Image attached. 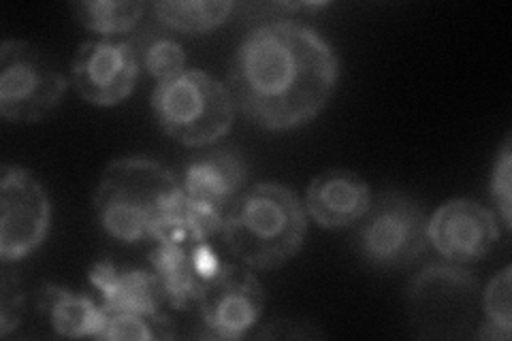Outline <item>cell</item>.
<instances>
[{
	"mask_svg": "<svg viewBox=\"0 0 512 341\" xmlns=\"http://www.w3.org/2000/svg\"><path fill=\"white\" fill-rule=\"evenodd\" d=\"M338 77L340 62L329 41L306 24L282 20L256 26L239 43L227 88L252 124L293 131L327 107Z\"/></svg>",
	"mask_w": 512,
	"mask_h": 341,
	"instance_id": "obj_1",
	"label": "cell"
},
{
	"mask_svg": "<svg viewBox=\"0 0 512 341\" xmlns=\"http://www.w3.org/2000/svg\"><path fill=\"white\" fill-rule=\"evenodd\" d=\"M182 182L156 160L118 158L103 171L94 192V214L124 243L160 239L184 203Z\"/></svg>",
	"mask_w": 512,
	"mask_h": 341,
	"instance_id": "obj_2",
	"label": "cell"
},
{
	"mask_svg": "<svg viewBox=\"0 0 512 341\" xmlns=\"http://www.w3.org/2000/svg\"><path fill=\"white\" fill-rule=\"evenodd\" d=\"M306 205L282 184H256L229 207L222 237L229 252L248 269H278L301 250L306 237Z\"/></svg>",
	"mask_w": 512,
	"mask_h": 341,
	"instance_id": "obj_3",
	"label": "cell"
},
{
	"mask_svg": "<svg viewBox=\"0 0 512 341\" xmlns=\"http://www.w3.org/2000/svg\"><path fill=\"white\" fill-rule=\"evenodd\" d=\"M152 109L158 126L186 148H205L220 141L235 120L227 84L203 71H184L160 81L152 92Z\"/></svg>",
	"mask_w": 512,
	"mask_h": 341,
	"instance_id": "obj_4",
	"label": "cell"
},
{
	"mask_svg": "<svg viewBox=\"0 0 512 341\" xmlns=\"http://www.w3.org/2000/svg\"><path fill=\"white\" fill-rule=\"evenodd\" d=\"M427 222L423 207L408 194L380 192L357 222V252L376 269L406 267L429 248Z\"/></svg>",
	"mask_w": 512,
	"mask_h": 341,
	"instance_id": "obj_5",
	"label": "cell"
},
{
	"mask_svg": "<svg viewBox=\"0 0 512 341\" xmlns=\"http://www.w3.org/2000/svg\"><path fill=\"white\" fill-rule=\"evenodd\" d=\"M69 84L39 47L28 41L0 45V116L7 122H41L60 105Z\"/></svg>",
	"mask_w": 512,
	"mask_h": 341,
	"instance_id": "obj_6",
	"label": "cell"
},
{
	"mask_svg": "<svg viewBox=\"0 0 512 341\" xmlns=\"http://www.w3.org/2000/svg\"><path fill=\"white\" fill-rule=\"evenodd\" d=\"M478 280L455 265H431L408 290L410 318L421 337H461L476 320Z\"/></svg>",
	"mask_w": 512,
	"mask_h": 341,
	"instance_id": "obj_7",
	"label": "cell"
},
{
	"mask_svg": "<svg viewBox=\"0 0 512 341\" xmlns=\"http://www.w3.org/2000/svg\"><path fill=\"white\" fill-rule=\"evenodd\" d=\"M52 224V205L43 184L28 169L0 171V258L18 263L35 252Z\"/></svg>",
	"mask_w": 512,
	"mask_h": 341,
	"instance_id": "obj_8",
	"label": "cell"
},
{
	"mask_svg": "<svg viewBox=\"0 0 512 341\" xmlns=\"http://www.w3.org/2000/svg\"><path fill=\"white\" fill-rule=\"evenodd\" d=\"M197 305L207 337L242 339L263 316L265 292L248 267L224 263L203 284Z\"/></svg>",
	"mask_w": 512,
	"mask_h": 341,
	"instance_id": "obj_9",
	"label": "cell"
},
{
	"mask_svg": "<svg viewBox=\"0 0 512 341\" xmlns=\"http://www.w3.org/2000/svg\"><path fill=\"white\" fill-rule=\"evenodd\" d=\"M139 69L141 64L133 41L96 39L79 45L71 79L73 88L86 103L114 107L131 96Z\"/></svg>",
	"mask_w": 512,
	"mask_h": 341,
	"instance_id": "obj_10",
	"label": "cell"
},
{
	"mask_svg": "<svg viewBox=\"0 0 512 341\" xmlns=\"http://www.w3.org/2000/svg\"><path fill=\"white\" fill-rule=\"evenodd\" d=\"M429 246L453 263H472L487 256L500 239V224L491 209L470 199L440 205L427 222Z\"/></svg>",
	"mask_w": 512,
	"mask_h": 341,
	"instance_id": "obj_11",
	"label": "cell"
},
{
	"mask_svg": "<svg viewBox=\"0 0 512 341\" xmlns=\"http://www.w3.org/2000/svg\"><path fill=\"white\" fill-rule=\"evenodd\" d=\"M246 177L248 169L239 152L220 148L186 162L182 188L190 203L227 216L233 201L242 194Z\"/></svg>",
	"mask_w": 512,
	"mask_h": 341,
	"instance_id": "obj_12",
	"label": "cell"
},
{
	"mask_svg": "<svg viewBox=\"0 0 512 341\" xmlns=\"http://www.w3.org/2000/svg\"><path fill=\"white\" fill-rule=\"evenodd\" d=\"M372 199L370 184L363 177L348 169H329L310 182L306 209L325 229H346L367 214Z\"/></svg>",
	"mask_w": 512,
	"mask_h": 341,
	"instance_id": "obj_13",
	"label": "cell"
},
{
	"mask_svg": "<svg viewBox=\"0 0 512 341\" xmlns=\"http://www.w3.org/2000/svg\"><path fill=\"white\" fill-rule=\"evenodd\" d=\"M90 282L99 288L105 312H126L146 318H160V303L165 301L154 271L118 269L111 261H99L90 273Z\"/></svg>",
	"mask_w": 512,
	"mask_h": 341,
	"instance_id": "obj_14",
	"label": "cell"
},
{
	"mask_svg": "<svg viewBox=\"0 0 512 341\" xmlns=\"http://www.w3.org/2000/svg\"><path fill=\"white\" fill-rule=\"evenodd\" d=\"M39 310L50 318L52 329L62 337L101 339L107 322L103 305L60 286H45L39 292Z\"/></svg>",
	"mask_w": 512,
	"mask_h": 341,
	"instance_id": "obj_15",
	"label": "cell"
},
{
	"mask_svg": "<svg viewBox=\"0 0 512 341\" xmlns=\"http://www.w3.org/2000/svg\"><path fill=\"white\" fill-rule=\"evenodd\" d=\"M190 246L192 243L158 239L156 248L150 252L152 271L163 286L165 301L175 310H188L190 303H197L203 288V280L192 263Z\"/></svg>",
	"mask_w": 512,
	"mask_h": 341,
	"instance_id": "obj_16",
	"label": "cell"
},
{
	"mask_svg": "<svg viewBox=\"0 0 512 341\" xmlns=\"http://www.w3.org/2000/svg\"><path fill=\"white\" fill-rule=\"evenodd\" d=\"M235 3L231 0H165V3H154L152 9L156 20L178 32H188V35H201L210 32L231 18L235 11Z\"/></svg>",
	"mask_w": 512,
	"mask_h": 341,
	"instance_id": "obj_17",
	"label": "cell"
},
{
	"mask_svg": "<svg viewBox=\"0 0 512 341\" xmlns=\"http://www.w3.org/2000/svg\"><path fill=\"white\" fill-rule=\"evenodd\" d=\"M75 18L99 35H120L131 32L146 13V3H128V0H84L73 5Z\"/></svg>",
	"mask_w": 512,
	"mask_h": 341,
	"instance_id": "obj_18",
	"label": "cell"
},
{
	"mask_svg": "<svg viewBox=\"0 0 512 341\" xmlns=\"http://www.w3.org/2000/svg\"><path fill=\"white\" fill-rule=\"evenodd\" d=\"M510 280H512V269L504 267L485 288V295H483L485 324L476 331L478 339H502V341L510 339L512 335Z\"/></svg>",
	"mask_w": 512,
	"mask_h": 341,
	"instance_id": "obj_19",
	"label": "cell"
},
{
	"mask_svg": "<svg viewBox=\"0 0 512 341\" xmlns=\"http://www.w3.org/2000/svg\"><path fill=\"white\" fill-rule=\"evenodd\" d=\"M141 69H146L150 77L160 81H169L186 71V52L184 47L167 35H152L146 43H135Z\"/></svg>",
	"mask_w": 512,
	"mask_h": 341,
	"instance_id": "obj_20",
	"label": "cell"
},
{
	"mask_svg": "<svg viewBox=\"0 0 512 341\" xmlns=\"http://www.w3.org/2000/svg\"><path fill=\"white\" fill-rule=\"evenodd\" d=\"M173 322L167 316L146 318L126 312H107L105 331L101 339L111 341H150L173 337Z\"/></svg>",
	"mask_w": 512,
	"mask_h": 341,
	"instance_id": "obj_21",
	"label": "cell"
},
{
	"mask_svg": "<svg viewBox=\"0 0 512 341\" xmlns=\"http://www.w3.org/2000/svg\"><path fill=\"white\" fill-rule=\"evenodd\" d=\"M512 141L510 137L502 145V150L495 158V167L491 175V197L495 201V207L500 211V220L504 222L506 231L512 226Z\"/></svg>",
	"mask_w": 512,
	"mask_h": 341,
	"instance_id": "obj_22",
	"label": "cell"
},
{
	"mask_svg": "<svg viewBox=\"0 0 512 341\" xmlns=\"http://www.w3.org/2000/svg\"><path fill=\"white\" fill-rule=\"evenodd\" d=\"M24 312L26 295L20 290V280L5 271L0 280V337H9L13 329L20 327Z\"/></svg>",
	"mask_w": 512,
	"mask_h": 341,
	"instance_id": "obj_23",
	"label": "cell"
},
{
	"mask_svg": "<svg viewBox=\"0 0 512 341\" xmlns=\"http://www.w3.org/2000/svg\"><path fill=\"white\" fill-rule=\"evenodd\" d=\"M190 254H192V263H195V269L199 273V278L203 280V284L210 278H214V275L220 271V267L224 265L218 258L216 250L207 241L192 243Z\"/></svg>",
	"mask_w": 512,
	"mask_h": 341,
	"instance_id": "obj_24",
	"label": "cell"
}]
</instances>
